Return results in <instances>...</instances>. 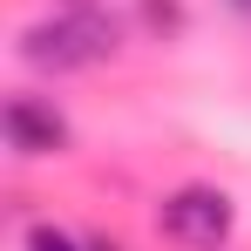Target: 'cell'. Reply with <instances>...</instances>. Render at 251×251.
<instances>
[{
	"instance_id": "1",
	"label": "cell",
	"mask_w": 251,
	"mask_h": 251,
	"mask_svg": "<svg viewBox=\"0 0 251 251\" xmlns=\"http://www.w3.org/2000/svg\"><path fill=\"white\" fill-rule=\"evenodd\" d=\"M116 54V21L95 14L88 0H75L68 14H54L41 27L21 34V61L27 68H48V75H68V68H95Z\"/></svg>"
},
{
	"instance_id": "2",
	"label": "cell",
	"mask_w": 251,
	"mask_h": 251,
	"mask_svg": "<svg viewBox=\"0 0 251 251\" xmlns=\"http://www.w3.org/2000/svg\"><path fill=\"white\" fill-rule=\"evenodd\" d=\"M163 231L190 251H217L231 238V197L210 183H183L176 197H163Z\"/></svg>"
},
{
	"instance_id": "3",
	"label": "cell",
	"mask_w": 251,
	"mask_h": 251,
	"mask_svg": "<svg viewBox=\"0 0 251 251\" xmlns=\"http://www.w3.org/2000/svg\"><path fill=\"white\" fill-rule=\"evenodd\" d=\"M7 143H14L21 156H61V150H68V123H61L48 102H34V95H14V102H7Z\"/></svg>"
},
{
	"instance_id": "4",
	"label": "cell",
	"mask_w": 251,
	"mask_h": 251,
	"mask_svg": "<svg viewBox=\"0 0 251 251\" xmlns=\"http://www.w3.org/2000/svg\"><path fill=\"white\" fill-rule=\"evenodd\" d=\"M27 251H82V245H75L68 231H54V224H34V231H27Z\"/></svg>"
},
{
	"instance_id": "5",
	"label": "cell",
	"mask_w": 251,
	"mask_h": 251,
	"mask_svg": "<svg viewBox=\"0 0 251 251\" xmlns=\"http://www.w3.org/2000/svg\"><path fill=\"white\" fill-rule=\"evenodd\" d=\"M231 7H238V14H245V21H251V0H231Z\"/></svg>"
},
{
	"instance_id": "6",
	"label": "cell",
	"mask_w": 251,
	"mask_h": 251,
	"mask_svg": "<svg viewBox=\"0 0 251 251\" xmlns=\"http://www.w3.org/2000/svg\"><path fill=\"white\" fill-rule=\"evenodd\" d=\"M88 251H116V245H88Z\"/></svg>"
}]
</instances>
